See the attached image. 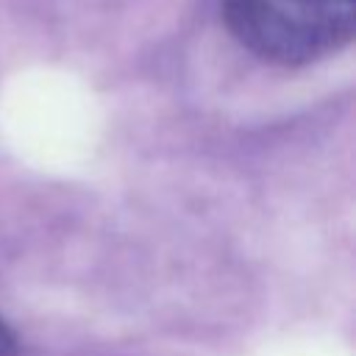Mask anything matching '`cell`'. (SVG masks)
<instances>
[{"label": "cell", "mask_w": 356, "mask_h": 356, "mask_svg": "<svg viewBox=\"0 0 356 356\" xmlns=\"http://www.w3.org/2000/svg\"><path fill=\"white\" fill-rule=\"evenodd\" d=\"M231 36L281 67H300L342 50L356 31V0H220Z\"/></svg>", "instance_id": "1"}, {"label": "cell", "mask_w": 356, "mask_h": 356, "mask_svg": "<svg viewBox=\"0 0 356 356\" xmlns=\"http://www.w3.org/2000/svg\"><path fill=\"white\" fill-rule=\"evenodd\" d=\"M0 356H17V337L3 317H0Z\"/></svg>", "instance_id": "2"}]
</instances>
